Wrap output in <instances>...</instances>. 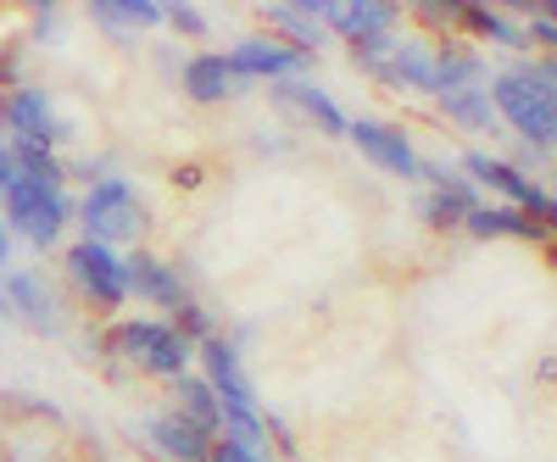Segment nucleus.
I'll return each mask as SVG.
<instances>
[{
	"instance_id": "7c9ffc66",
	"label": "nucleus",
	"mask_w": 557,
	"mask_h": 462,
	"mask_svg": "<svg viewBox=\"0 0 557 462\" xmlns=\"http://www.w3.org/2000/svg\"><path fill=\"white\" fill-rule=\"evenodd\" d=\"M17 178V162H12V146H0V190Z\"/></svg>"
},
{
	"instance_id": "473e14b6",
	"label": "nucleus",
	"mask_w": 557,
	"mask_h": 462,
	"mask_svg": "<svg viewBox=\"0 0 557 462\" xmlns=\"http://www.w3.org/2000/svg\"><path fill=\"white\" fill-rule=\"evenodd\" d=\"M7 262H12V228L0 223V267H7Z\"/></svg>"
},
{
	"instance_id": "f03ea898",
	"label": "nucleus",
	"mask_w": 557,
	"mask_h": 462,
	"mask_svg": "<svg viewBox=\"0 0 557 462\" xmlns=\"http://www.w3.org/2000/svg\"><path fill=\"white\" fill-rule=\"evenodd\" d=\"M107 346H112V357L139 362L157 379H184V374H190V357H196L190 340H184L173 323H162V317H128V323H117V329L107 335Z\"/></svg>"
},
{
	"instance_id": "f3484780",
	"label": "nucleus",
	"mask_w": 557,
	"mask_h": 462,
	"mask_svg": "<svg viewBox=\"0 0 557 462\" xmlns=\"http://www.w3.org/2000/svg\"><path fill=\"white\" fill-rule=\"evenodd\" d=\"M146 435H151V446H157L168 462H207V446H212L190 419H178V412H162V419H151Z\"/></svg>"
},
{
	"instance_id": "2eb2a0df",
	"label": "nucleus",
	"mask_w": 557,
	"mask_h": 462,
	"mask_svg": "<svg viewBox=\"0 0 557 462\" xmlns=\"http://www.w3.org/2000/svg\"><path fill=\"white\" fill-rule=\"evenodd\" d=\"M273 96L285 101V107H296V112H301L312 128H323V134H346V123H351V117H346L330 96H323L318 84H307V78H278Z\"/></svg>"
},
{
	"instance_id": "a878e982",
	"label": "nucleus",
	"mask_w": 557,
	"mask_h": 462,
	"mask_svg": "<svg viewBox=\"0 0 557 462\" xmlns=\"http://www.w3.org/2000/svg\"><path fill=\"white\" fill-rule=\"evenodd\" d=\"M12 162H17V173L34 178V184H57V190H62V178H67V167L57 162L51 146H28V140H17V146H12Z\"/></svg>"
},
{
	"instance_id": "bb28decb",
	"label": "nucleus",
	"mask_w": 557,
	"mask_h": 462,
	"mask_svg": "<svg viewBox=\"0 0 557 462\" xmlns=\"http://www.w3.org/2000/svg\"><path fill=\"white\" fill-rule=\"evenodd\" d=\"M162 323H173V329H178L184 340H212V317H207V307H201V301L178 307V312H173V317H162Z\"/></svg>"
},
{
	"instance_id": "4be33fe9",
	"label": "nucleus",
	"mask_w": 557,
	"mask_h": 462,
	"mask_svg": "<svg viewBox=\"0 0 557 462\" xmlns=\"http://www.w3.org/2000/svg\"><path fill=\"white\" fill-rule=\"evenodd\" d=\"M318 7H323V0H301V7H273V23L290 34V51H296V57H312L318 45H323V34H318Z\"/></svg>"
},
{
	"instance_id": "6e6552de",
	"label": "nucleus",
	"mask_w": 557,
	"mask_h": 462,
	"mask_svg": "<svg viewBox=\"0 0 557 462\" xmlns=\"http://www.w3.org/2000/svg\"><path fill=\"white\" fill-rule=\"evenodd\" d=\"M67 273L78 279V290L96 301V307H123L128 301V285H123V257L112 246H96V240H78L67 251Z\"/></svg>"
},
{
	"instance_id": "0eeeda50",
	"label": "nucleus",
	"mask_w": 557,
	"mask_h": 462,
	"mask_svg": "<svg viewBox=\"0 0 557 462\" xmlns=\"http://www.w3.org/2000/svg\"><path fill=\"white\" fill-rule=\"evenodd\" d=\"M418 178H430L424 201H418V217H424L430 228H462L474 207H485L474 184L462 178L457 167H446V162H424V167H418Z\"/></svg>"
},
{
	"instance_id": "a211bd4d",
	"label": "nucleus",
	"mask_w": 557,
	"mask_h": 462,
	"mask_svg": "<svg viewBox=\"0 0 557 462\" xmlns=\"http://www.w3.org/2000/svg\"><path fill=\"white\" fill-rule=\"evenodd\" d=\"M374 78H385V84H401V89H424V96H435V62H430V51L424 45H391V57L380 62V67H368Z\"/></svg>"
},
{
	"instance_id": "ddd939ff",
	"label": "nucleus",
	"mask_w": 557,
	"mask_h": 462,
	"mask_svg": "<svg viewBox=\"0 0 557 462\" xmlns=\"http://www.w3.org/2000/svg\"><path fill=\"white\" fill-rule=\"evenodd\" d=\"M7 128L17 134V140H28V146H57L62 140V123H57V112H51V101L39 96V89H12V101H7Z\"/></svg>"
},
{
	"instance_id": "5701e85b",
	"label": "nucleus",
	"mask_w": 557,
	"mask_h": 462,
	"mask_svg": "<svg viewBox=\"0 0 557 462\" xmlns=\"http://www.w3.org/2000/svg\"><path fill=\"white\" fill-rule=\"evenodd\" d=\"M89 17H96L101 28H112V34L123 39L128 28H157V23H162V7H157V0H123V7L101 0V7H89Z\"/></svg>"
},
{
	"instance_id": "c756f323",
	"label": "nucleus",
	"mask_w": 557,
	"mask_h": 462,
	"mask_svg": "<svg viewBox=\"0 0 557 462\" xmlns=\"http://www.w3.org/2000/svg\"><path fill=\"white\" fill-rule=\"evenodd\" d=\"M524 45H546V51H552V45H557V23H552V12H541V17L524 28Z\"/></svg>"
},
{
	"instance_id": "cd10ccee",
	"label": "nucleus",
	"mask_w": 557,
	"mask_h": 462,
	"mask_svg": "<svg viewBox=\"0 0 557 462\" xmlns=\"http://www.w3.org/2000/svg\"><path fill=\"white\" fill-rule=\"evenodd\" d=\"M162 23H173L178 34H196V39L207 34V12L201 7H162Z\"/></svg>"
},
{
	"instance_id": "b1692460",
	"label": "nucleus",
	"mask_w": 557,
	"mask_h": 462,
	"mask_svg": "<svg viewBox=\"0 0 557 462\" xmlns=\"http://www.w3.org/2000/svg\"><path fill=\"white\" fill-rule=\"evenodd\" d=\"M441 107H446V117H451L457 128H474V134L496 128V112H491L485 84H474V89H451V96H441Z\"/></svg>"
},
{
	"instance_id": "39448f33",
	"label": "nucleus",
	"mask_w": 557,
	"mask_h": 462,
	"mask_svg": "<svg viewBox=\"0 0 557 462\" xmlns=\"http://www.w3.org/2000/svg\"><path fill=\"white\" fill-rule=\"evenodd\" d=\"M318 23H330L351 45L357 67H380L396 45V7H330V0H323Z\"/></svg>"
},
{
	"instance_id": "6ab92c4d",
	"label": "nucleus",
	"mask_w": 557,
	"mask_h": 462,
	"mask_svg": "<svg viewBox=\"0 0 557 462\" xmlns=\"http://www.w3.org/2000/svg\"><path fill=\"white\" fill-rule=\"evenodd\" d=\"M462 228H469V235H480V240H491V235L546 240V235H552V223H541V217H530V212H519V207H474Z\"/></svg>"
},
{
	"instance_id": "9d476101",
	"label": "nucleus",
	"mask_w": 557,
	"mask_h": 462,
	"mask_svg": "<svg viewBox=\"0 0 557 462\" xmlns=\"http://www.w3.org/2000/svg\"><path fill=\"white\" fill-rule=\"evenodd\" d=\"M123 285H128V296L162 307L168 317H173L178 307H190V301H196L190 285L178 279V267L162 262V257H151V251H128V257H123Z\"/></svg>"
},
{
	"instance_id": "423d86ee",
	"label": "nucleus",
	"mask_w": 557,
	"mask_h": 462,
	"mask_svg": "<svg viewBox=\"0 0 557 462\" xmlns=\"http://www.w3.org/2000/svg\"><path fill=\"white\" fill-rule=\"evenodd\" d=\"M462 178L485 184V190H502L507 207H519V212H530V217H541V223L557 217V201H552L546 184H535L524 167L502 162V157H491V151H469V157H462Z\"/></svg>"
},
{
	"instance_id": "72a5a7b5",
	"label": "nucleus",
	"mask_w": 557,
	"mask_h": 462,
	"mask_svg": "<svg viewBox=\"0 0 557 462\" xmlns=\"http://www.w3.org/2000/svg\"><path fill=\"white\" fill-rule=\"evenodd\" d=\"M0 317H7V296H0Z\"/></svg>"
},
{
	"instance_id": "aec40b11",
	"label": "nucleus",
	"mask_w": 557,
	"mask_h": 462,
	"mask_svg": "<svg viewBox=\"0 0 557 462\" xmlns=\"http://www.w3.org/2000/svg\"><path fill=\"white\" fill-rule=\"evenodd\" d=\"M173 396H178V419H190L207 440H218L223 435V412H218V396L207 390V379H196V374H184V379H173Z\"/></svg>"
},
{
	"instance_id": "f257e3e1",
	"label": "nucleus",
	"mask_w": 557,
	"mask_h": 462,
	"mask_svg": "<svg viewBox=\"0 0 557 462\" xmlns=\"http://www.w3.org/2000/svg\"><path fill=\"white\" fill-rule=\"evenodd\" d=\"M485 96H491L496 123L524 134L535 151H552V140H557V67H552V57L530 73H502Z\"/></svg>"
},
{
	"instance_id": "7ed1b4c3",
	"label": "nucleus",
	"mask_w": 557,
	"mask_h": 462,
	"mask_svg": "<svg viewBox=\"0 0 557 462\" xmlns=\"http://www.w3.org/2000/svg\"><path fill=\"white\" fill-rule=\"evenodd\" d=\"M0 223L12 228V235H23V240H34V246H51V240H62V223H67V196L57 190V184H34V178H12L7 190H0Z\"/></svg>"
},
{
	"instance_id": "1a4fd4ad",
	"label": "nucleus",
	"mask_w": 557,
	"mask_h": 462,
	"mask_svg": "<svg viewBox=\"0 0 557 462\" xmlns=\"http://www.w3.org/2000/svg\"><path fill=\"white\" fill-rule=\"evenodd\" d=\"M201 367H207V390L218 396V412H257V390H251V374L240 367V351L228 346L223 335L201 340Z\"/></svg>"
},
{
	"instance_id": "9b49d317",
	"label": "nucleus",
	"mask_w": 557,
	"mask_h": 462,
	"mask_svg": "<svg viewBox=\"0 0 557 462\" xmlns=\"http://www.w3.org/2000/svg\"><path fill=\"white\" fill-rule=\"evenodd\" d=\"M346 140L374 162L380 173H396V178H418V167H424V157H418L412 146H407V134L401 128H391V123H374V117H357V123H346Z\"/></svg>"
},
{
	"instance_id": "2f4dec72",
	"label": "nucleus",
	"mask_w": 557,
	"mask_h": 462,
	"mask_svg": "<svg viewBox=\"0 0 557 462\" xmlns=\"http://www.w3.org/2000/svg\"><path fill=\"white\" fill-rule=\"evenodd\" d=\"M34 28H39V39L51 34V28H57V7H51V12H34Z\"/></svg>"
},
{
	"instance_id": "393cba45",
	"label": "nucleus",
	"mask_w": 557,
	"mask_h": 462,
	"mask_svg": "<svg viewBox=\"0 0 557 462\" xmlns=\"http://www.w3.org/2000/svg\"><path fill=\"white\" fill-rule=\"evenodd\" d=\"M451 17H462L480 39H491V45H513V51H524V28L513 23V17H502V12H491V7H451Z\"/></svg>"
},
{
	"instance_id": "20e7f679",
	"label": "nucleus",
	"mask_w": 557,
	"mask_h": 462,
	"mask_svg": "<svg viewBox=\"0 0 557 462\" xmlns=\"http://www.w3.org/2000/svg\"><path fill=\"white\" fill-rule=\"evenodd\" d=\"M78 212H84V240H96V246H123V240H134L139 228H146V207H139V196L128 190L123 178L89 184Z\"/></svg>"
},
{
	"instance_id": "dca6fc26",
	"label": "nucleus",
	"mask_w": 557,
	"mask_h": 462,
	"mask_svg": "<svg viewBox=\"0 0 557 462\" xmlns=\"http://www.w3.org/2000/svg\"><path fill=\"white\" fill-rule=\"evenodd\" d=\"M0 296H7V312H17L23 323H34V329H51V335L62 329V317H57V296L45 290V285L34 279V273H12Z\"/></svg>"
},
{
	"instance_id": "412c9836",
	"label": "nucleus",
	"mask_w": 557,
	"mask_h": 462,
	"mask_svg": "<svg viewBox=\"0 0 557 462\" xmlns=\"http://www.w3.org/2000/svg\"><path fill=\"white\" fill-rule=\"evenodd\" d=\"M435 62V96H451V89H474L485 78L480 57L474 51H457V45H441V51H430Z\"/></svg>"
},
{
	"instance_id": "4468645a",
	"label": "nucleus",
	"mask_w": 557,
	"mask_h": 462,
	"mask_svg": "<svg viewBox=\"0 0 557 462\" xmlns=\"http://www.w3.org/2000/svg\"><path fill=\"white\" fill-rule=\"evenodd\" d=\"M240 89H246V78L235 73V67H228L223 57H190V62H184V96H190V101H201V107H212V101H228V96H240Z\"/></svg>"
},
{
	"instance_id": "f704fd0d",
	"label": "nucleus",
	"mask_w": 557,
	"mask_h": 462,
	"mask_svg": "<svg viewBox=\"0 0 557 462\" xmlns=\"http://www.w3.org/2000/svg\"><path fill=\"white\" fill-rule=\"evenodd\" d=\"M0 462H7V457H0Z\"/></svg>"
},
{
	"instance_id": "c85d7f7f",
	"label": "nucleus",
	"mask_w": 557,
	"mask_h": 462,
	"mask_svg": "<svg viewBox=\"0 0 557 462\" xmlns=\"http://www.w3.org/2000/svg\"><path fill=\"white\" fill-rule=\"evenodd\" d=\"M207 462H262V457H257V451H246V446H235V440H223V435H218V440L207 446Z\"/></svg>"
},
{
	"instance_id": "f8f14e48",
	"label": "nucleus",
	"mask_w": 557,
	"mask_h": 462,
	"mask_svg": "<svg viewBox=\"0 0 557 462\" xmlns=\"http://www.w3.org/2000/svg\"><path fill=\"white\" fill-rule=\"evenodd\" d=\"M228 67H235L246 84H278V78H301L307 57H296L290 45H278V39H240L235 51L223 57Z\"/></svg>"
}]
</instances>
